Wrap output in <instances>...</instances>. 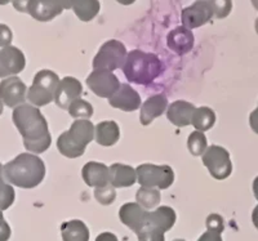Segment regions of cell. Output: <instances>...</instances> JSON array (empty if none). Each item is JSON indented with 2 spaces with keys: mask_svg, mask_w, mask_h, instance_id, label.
<instances>
[{
  "mask_svg": "<svg viewBox=\"0 0 258 241\" xmlns=\"http://www.w3.org/2000/svg\"><path fill=\"white\" fill-rule=\"evenodd\" d=\"M12 120L24 138V146L27 151L38 155L50 147L52 137L48 130V123L38 107L25 103L16 107Z\"/></svg>",
  "mask_w": 258,
  "mask_h": 241,
  "instance_id": "6da1fadb",
  "label": "cell"
},
{
  "mask_svg": "<svg viewBox=\"0 0 258 241\" xmlns=\"http://www.w3.org/2000/svg\"><path fill=\"white\" fill-rule=\"evenodd\" d=\"M4 180L20 188H35L45 177L44 162L35 153L24 152L4 165Z\"/></svg>",
  "mask_w": 258,
  "mask_h": 241,
  "instance_id": "7a4b0ae2",
  "label": "cell"
},
{
  "mask_svg": "<svg viewBox=\"0 0 258 241\" xmlns=\"http://www.w3.org/2000/svg\"><path fill=\"white\" fill-rule=\"evenodd\" d=\"M121 70L129 83L149 86L161 75L163 63L156 54L135 49L128 53Z\"/></svg>",
  "mask_w": 258,
  "mask_h": 241,
  "instance_id": "3957f363",
  "label": "cell"
},
{
  "mask_svg": "<svg viewBox=\"0 0 258 241\" xmlns=\"http://www.w3.org/2000/svg\"><path fill=\"white\" fill-rule=\"evenodd\" d=\"M96 127L88 119H77L70 129L62 133L57 139L59 153L69 159H77L84 155L85 148L94 139Z\"/></svg>",
  "mask_w": 258,
  "mask_h": 241,
  "instance_id": "277c9868",
  "label": "cell"
},
{
  "mask_svg": "<svg viewBox=\"0 0 258 241\" xmlns=\"http://www.w3.org/2000/svg\"><path fill=\"white\" fill-rule=\"evenodd\" d=\"M59 77L52 70H40L32 80V86L27 91V100L35 107H43L54 101L58 88Z\"/></svg>",
  "mask_w": 258,
  "mask_h": 241,
  "instance_id": "5b68a950",
  "label": "cell"
},
{
  "mask_svg": "<svg viewBox=\"0 0 258 241\" xmlns=\"http://www.w3.org/2000/svg\"><path fill=\"white\" fill-rule=\"evenodd\" d=\"M126 56H128V52L121 41L115 40V39L107 40L101 45L100 50L94 56L93 68L112 72L117 68H123Z\"/></svg>",
  "mask_w": 258,
  "mask_h": 241,
  "instance_id": "8992f818",
  "label": "cell"
},
{
  "mask_svg": "<svg viewBox=\"0 0 258 241\" xmlns=\"http://www.w3.org/2000/svg\"><path fill=\"white\" fill-rule=\"evenodd\" d=\"M137 182L142 187L167 190L174 182V172L169 165L141 164L136 169Z\"/></svg>",
  "mask_w": 258,
  "mask_h": 241,
  "instance_id": "52a82bcc",
  "label": "cell"
},
{
  "mask_svg": "<svg viewBox=\"0 0 258 241\" xmlns=\"http://www.w3.org/2000/svg\"><path fill=\"white\" fill-rule=\"evenodd\" d=\"M202 162L214 180L222 181L231 176L232 162L229 151L225 147H221L217 144L209 146L203 155Z\"/></svg>",
  "mask_w": 258,
  "mask_h": 241,
  "instance_id": "ba28073f",
  "label": "cell"
},
{
  "mask_svg": "<svg viewBox=\"0 0 258 241\" xmlns=\"http://www.w3.org/2000/svg\"><path fill=\"white\" fill-rule=\"evenodd\" d=\"M87 86L96 96L101 98H110L120 89L121 84L116 75L111 71L93 70L87 77Z\"/></svg>",
  "mask_w": 258,
  "mask_h": 241,
  "instance_id": "9c48e42d",
  "label": "cell"
},
{
  "mask_svg": "<svg viewBox=\"0 0 258 241\" xmlns=\"http://www.w3.org/2000/svg\"><path fill=\"white\" fill-rule=\"evenodd\" d=\"M27 91L25 83L18 76H11L2 80L0 83V100L6 106L16 107L24 105L27 97Z\"/></svg>",
  "mask_w": 258,
  "mask_h": 241,
  "instance_id": "30bf717a",
  "label": "cell"
},
{
  "mask_svg": "<svg viewBox=\"0 0 258 241\" xmlns=\"http://www.w3.org/2000/svg\"><path fill=\"white\" fill-rule=\"evenodd\" d=\"M26 66L24 52L18 48L9 47L0 49V79L17 76Z\"/></svg>",
  "mask_w": 258,
  "mask_h": 241,
  "instance_id": "8fae6325",
  "label": "cell"
},
{
  "mask_svg": "<svg viewBox=\"0 0 258 241\" xmlns=\"http://www.w3.org/2000/svg\"><path fill=\"white\" fill-rule=\"evenodd\" d=\"M212 17H214L213 11H212L208 2L207 0H197L195 3L191 4L190 7H186L182 11V26H185L188 30L198 29L203 25L208 24Z\"/></svg>",
  "mask_w": 258,
  "mask_h": 241,
  "instance_id": "7c38bea8",
  "label": "cell"
},
{
  "mask_svg": "<svg viewBox=\"0 0 258 241\" xmlns=\"http://www.w3.org/2000/svg\"><path fill=\"white\" fill-rule=\"evenodd\" d=\"M83 94L82 83L73 76H66L59 82L54 96V102L62 110L68 111L71 103Z\"/></svg>",
  "mask_w": 258,
  "mask_h": 241,
  "instance_id": "4fadbf2b",
  "label": "cell"
},
{
  "mask_svg": "<svg viewBox=\"0 0 258 241\" xmlns=\"http://www.w3.org/2000/svg\"><path fill=\"white\" fill-rule=\"evenodd\" d=\"M110 106L125 112H133L142 106L141 97L129 84H121L120 89L109 100Z\"/></svg>",
  "mask_w": 258,
  "mask_h": 241,
  "instance_id": "5bb4252c",
  "label": "cell"
},
{
  "mask_svg": "<svg viewBox=\"0 0 258 241\" xmlns=\"http://www.w3.org/2000/svg\"><path fill=\"white\" fill-rule=\"evenodd\" d=\"M63 12L59 0H31L29 6V15L40 22H49Z\"/></svg>",
  "mask_w": 258,
  "mask_h": 241,
  "instance_id": "9a60e30c",
  "label": "cell"
},
{
  "mask_svg": "<svg viewBox=\"0 0 258 241\" xmlns=\"http://www.w3.org/2000/svg\"><path fill=\"white\" fill-rule=\"evenodd\" d=\"M147 213L146 209L138 203H125L119 210V218L124 226L137 233L145 226Z\"/></svg>",
  "mask_w": 258,
  "mask_h": 241,
  "instance_id": "2e32d148",
  "label": "cell"
},
{
  "mask_svg": "<svg viewBox=\"0 0 258 241\" xmlns=\"http://www.w3.org/2000/svg\"><path fill=\"white\" fill-rule=\"evenodd\" d=\"M82 177L89 187H103L110 185V168L103 163L89 162L83 167Z\"/></svg>",
  "mask_w": 258,
  "mask_h": 241,
  "instance_id": "e0dca14e",
  "label": "cell"
},
{
  "mask_svg": "<svg viewBox=\"0 0 258 241\" xmlns=\"http://www.w3.org/2000/svg\"><path fill=\"white\" fill-rule=\"evenodd\" d=\"M194 34L185 26H178L173 29L167 36V45L176 54H186L194 48Z\"/></svg>",
  "mask_w": 258,
  "mask_h": 241,
  "instance_id": "ac0fdd59",
  "label": "cell"
},
{
  "mask_svg": "<svg viewBox=\"0 0 258 241\" xmlns=\"http://www.w3.org/2000/svg\"><path fill=\"white\" fill-rule=\"evenodd\" d=\"M168 109V100L164 94H155L147 98L141 106L140 121L142 125L147 127L156 118L161 116Z\"/></svg>",
  "mask_w": 258,
  "mask_h": 241,
  "instance_id": "d6986e66",
  "label": "cell"
},
{
  "mask_svg": "<svg viewBox=\"0 0 258 241\" xmlns=\"http://www.w3.org/2000/svg\"><path fill=\"white\" fill-rule=\"evenodd\" d=\"M176 218L174 209H172L170 206H159L154 212L147 213L145 226L153 227V228H156L165 233L173 228L174 223H176Z\"/></svg>",
  "mask_w": 258,
  "mask_h": 241,
  "instance_id": "ffe728a7",
  "label": "cell"
},
{
  "mask_svg": "<svg viewBox=\"0 0 258 241\" xmlns=\"http://www.w3.org/2000/svg\"><path fill=\"white\" fill-rule=\"evenodd\" d=\"M197 107L187 101H174L168 106L167 119L170 123L178 128H183L190 125L192 120V115Z\"/></svg>",
  "mask_w": 258,
  "mask_h": 241,
  "instance_id": "44dd1931",
  "label": "cell"
},
{
  "mask_svg": "<svg viewBox=\"0 0 258 241\" xmlns=\"http://www.w3.org/2000/svg\"><path fill=\"white\" fill-rule=\"evenodd\" d=\"M137 183V172L135 168L115 163L110 167V185L115 188L132 187Z\"/></svg>",
  "mask_w": 258,
  "mask_h": 241,
  "instance_id": "7402d4cb",
  "label": "cell"
},
{
  "mask_svg": "<svg viewBox=\"0 0 258 241\" xmlns=\"http://www.w3.org/2000/svg\"><path fill=\"white\" fill-rule=\"evenodd\" d=\"M120 138V128L114 120L101 121L96 125L94 139L103 147H111Z\"/></svg>",
  "mask_w": 258,
  "mask_h": 241,
  "instance_id": "603a6c76",
  "label": "cell"
},
{
  "mask_svg": "<svg viewBox=\"0 0 258 241\" xmlns=\"http://www.w3.org/2000/svg\"><path fill=\"white\" fill-rule=\"evenodd\" d=\"M62 241H89V229L80 219L63 222L61 224Z\"/></svg>",
  "mask_w": 258,
  "mask_h": 241,
  "instance_id": "cb8c5ba5",
  "label": "cell"
},
{
  "mask_svg": "<svg viewBox=\"0 0 258 241\" xmlns=\"http://www.w3.org/2000/svg\"><path fill=\"white\" fill-rule=\"evenodd\" d=\"M100 0H75L73 11L83 22H89L100 13Z\"/></svg>",
  "mask_w": 258,
  "mask_h": 241,
  "instance_id": "d4e9b609",
  "label": "cell"
},
{
  "mask_svg": "<svg viewBox=\"0 0 258 241\" xmlns=\"http://www.w3.org/2000/svg\"><path fill=\"white\" fill-rule=\"evenodd\" d=\"M214 124H216V114L213 110L207 106H202L195 110L191 120V125L195 128V130L204 133L212 129Z\"/></svg>",
  "mask_w": 258,
  "mask_h": 241,
  "instance_id": "484cf974",
  "label": "cell"
},
{
  "mask_svg": "<svg viewBox=\"0 0 258 241\" xmlns=\"http://www.w3.org/2000/svg\"><path fill=\"white\" fill-rule=\"evenodd\" d=\"M136 200L146 210L156 208L161 200L160 190L153 187H142L141 186V188L136 192Z\"/></svg>",
  "mask_w": 258,
  "mask_h": 241,
  "instance_id": "4316f807",
  "label": "cell"
},
{
  "mask_svg": "<svg viewBox=\"0 0 258 241\" xmlns=\"http://www.w3.org/2000/svg\"><path fill=\"white\" fill-rule=\"evenodd\" d=\"M3 169L4 165H2V163H0V210H7L15 203L16 192L13 186L7 183L4 180Z\"/></svg>",
  "mask_w": 258,
  "mask_h": 241,
  "instance_id": "83f0119b",
  "label": "cell"
},
{
  "mask_svg": "<svg viewBox=\"0 0 258 241\" xmlns=\"http://www.w3.org/2000/svg\"><path fill=\"white\" fill-rule=\"evenodd\" d=\"M187 148L192 156H202L208 148L207 144V137L203 132L195 130L191 133L187 138Z\"/></svg>",
  "mask_w": 258,
  "mask_h": 241,
  "instance_id": "f1b7e54d",
  "label": "cell"
},
{
  "mask_svg": "<svg viewBox=\"0 0 258 241\" xmlns=\"http://www.w3.org/2000/svg\"><path fill=\"white\" fill-rule=\"evenodd\" d=\"M68 111L74 119H88L89 120L93 115V106L88 101L78 98L71 103Z\"/></svg>",
  "mask_w": 258,
  "mask_h": 241,
  "instance_id": "f546056e",
  "label": "cell"
},
{
  "mask_svg": "<svg viewBox=\"0 0 258 241\" xmlns=\"http://www.w3.org/2000/svg\"><path fill=\"white\" fill-rule=\"evenodd\" d=\"M94 199H96L101 205H111L116 199V192L115 187L111 185L103 186V187L94 188Z\"/></svg>",
  "mask_w": 258,
  "mask_h": 241,
  "instance_id": "4dcf8cb0",
  "label": "cell"
},
{
  "mask_svg": "<svg viewBox=\"0 0 258 241\" xmlns=\"http://www.w3.org/2000/svg\"><path fill=\"white\" fill-rule=\"evenodd\" d=\"M213 11V16L218 20H223L231 13L232 0H207Z\"/></svg>",
  "mask_w": 258,
  "mask_h": 241,
  "instance_id": "1f68e13d",
  "label": "cell"
},
{
  "mask_svg": "<svg viewBox=\"0 0 258 241\" xmlns=\"http://www.w3.org/2000/svg\"><path fill=\"white\" fill-rule=\"evenodd\" d=\"M136 235H137L138 241H165L164 232H161V231L156 228H153V227L145 226Z\"/></svg>",
  "mask_w": 258,
  "mask_h": 241,
  "instance_id": "d6a6232c",
  "label": "cell"
},
{
  "mask_svg": "<svg viewBox=\"0 0 258 241\" xmlns=\"http://www.w3.org/2000/svg\"><path fill=\"white\" fill-rule=\"evenodd\" d=\"M206 226L208 231L222 233L223 229H225V221H223V218L221 217L220 214H217V213H212V214H209L208 217H207Z\"/></svg>",
  "mask_w": 258,
  "mask_h": 241,
  "instance_id": "836d02e7",
  "label": "cell"
},
{
  "mask_svg": "<svg viewBox=\"0 0 258 241\" xmlns=\"http://www.w3.org/2000/svg\"><path fill=\"white\" fill-rule=\"evenodd\" d=\"M13 40L12 30L9 29L7 25L0 24V48H6L11 45Z\"/></svg>",
  "mask_w": 258,
  "mask_h": 241,
  "instance_id": "e575fe53",
  "label": "cell"
},
{
  "mask_svg": "<svg viewBox=\"0 0 258 241\" xmlns=\"http://www.w3.org/2000/svg\"><path fill=\"white\" fill-rule=\"evenodd\" d=\"M11 227L4 219L3 210H0V241H8L11 237Z\"/></svg>",
  "mask_w": 258,
  "mask_h": 241,
  "instance_id": "d590c367",
  "label": "cell"
},
{
  "mask_svg": "<svg viewBox=\"0 0 258 241\" xmlns=\"http://www.w3.org/2000/svg\"><path fill=\"white\" fill-rule=\"evenodd\" d=\"M31 0H12V6L21 13H29V6Z\"/></svg>",
  "mask_w": 258,
  "mask_h": 241,
  "instance_id": "8d00e7d4",
  "label": "cell"
},
{
  "mask_svg": "<svg viewBox=\"0 0 258 241\" xmlns=\"http://www.w3.org/2000/svg\"><path fill=\"white\" fill-rule=\"evenodd\" d=\"M198 241H223V240L221 233L212 232V231H208V229H207L206 232L203 233V235L198 238Z\"/></svg>",
  "mask_w": 258,
  "mask_h": 241,
  "instance_id": "74e56055",
  "label": "cell"
},
{
  "mask_svg": "<svg viewBox=\"0 0 258 241\" xmlns=\"http://www.w3.org/2000/svg\"><path fill=\"white\" fill-rule=\"evenodd\" d=\"M249 125L252 130L258 134V106L257 109L253 110L249 115Z\"/></svg>",
  "mask_w": 258,
  "mask_h": 241,
  "instance_id": "f35d334b",
  "label": "cell"
},
{
  "mask_svg": "<svg viewBox=\"0 0 258 241\" xmlns=\"http://www.w3.org/2000/svg\"><path fill=\"white\" fill-rule=\"evenodd\" d=\"M96 241H119L112 232H102L96 237Z\"/></svg>",
  "mask_w": 258,
  "mask_h": 241,
  "instance_id": "ab89813d",
  "label": "cell"
},
{
  "mask_svg": "<svg viewBox=\"0 0 258 241\" xmlns=\"http://www.w3.org/2000/svg\"><path fill=\"white\" fill-rule=\"evenodd\" d=\"M252 222H253V224H254L255 228L258 229V205L255 206L254 209H253V212H252Z\"/></svg>",
  "mask_w": 258,
  "mask_h": 241,
  "instance_id": "60d3db41",
  "label": "cell"
},
{
  "mask_svg": "<svg viewBox=\"0 0 258 241\" xmlns=\"http://www.w3.org/2000/svg\"><path fill=\"white\" fill-rule=\"evenodd\" d=\"M62 4V7H63V9H71L74 6V2L75 0H59Z\"/></svg>",
  "mask_w": 258,
  "mask_h": 241,
  "instance_id": "b9f144b4",
  "label": "cell"
},
{
  "mask_svg": "<svg viewBox=\"0 0 258 241\" xmlns=\"http://www.w3.org/2000/svg\"><path fill=\"white\" fill-rule=\"evenodd\" d=\"M253 194H254V197H255V200L258 201V176L255 177L254 181H253Z\"/></svg>",
  "mask_w": 258,
  "mask_h": 241,
  "instance_id": "7bdbcfd3",
  "label": "cell"
},
{
  "mask_svg": "<svg viewBox=\"0 0 258 241\" xmlns=\"http://www.w3.org/2000/svg\"><path fill=\"white\" fill-rule=\"evenodd\" d=\"M119 4H123V6H131L136 2V0H116Z\"/></svg>",
  "mask_w": 258,
  "mask_h": 241,
  "instance_id": "ee69618b",
  "label": "cell"
},
{
  "mask_svg": "<svg viewBox=\"0 0 258 241\" xmlns=\"http://www.w3.org/2000/svg\"><path fill=\"white\" fill-rule=\"evenodd\" d=\"M250 3H252L253 8H254L255 11H258V0H250Z\"/></svg>",
  "mask_w": 258,
  "mask_h": 241,
  "instance_id": "f6af8a7d",
  "label": "cell"
},
{
  "mask_svg": "<svg viewBox=\"0 0 258 241\" xmlns=\"http://www.w3.org/2000/svg\"><path fill=\"white\" fill-rule=\"evenodd\" d=\"M9 2H12V0H0V6H6Z\"/></svg>",
  "mask_w": 258,
  "mask_h": 241,
  "instance_id": "bcb514c9",
  "label": "cell"
},
{
  "mask_svg": "<svg viewBox=\"0 0 258 241\" xmlns=\"http://www.w3.org/2000/svg\"><path fill=\"white\" fill-rule=\"evenodd\" d=\"M3 107H4V103H3V101L0 100V115L3 114Z\"/></svg>",
  "mask_w": 258,
  "mask_h": 241,
  "instance_id": "7dc6e473",
  "label": "cell"
},
{
  "mask_svg": "<svg viewBox=\"0 0 258 241\" xmlns=\"http://www.w3.org/2000/svg\"><path fill=\"white\" fill-rule=\"evenodd\" d=\"M254 29H255V33L258 34V18L255 20V22H254Z\"/></svg>",
  "mask_w": 258,
  "mask_h": 241,
  "instance_id": "c3c4849f",
  "label": "cell"
},
{
  "mask_svg": "<svg viewBox=\"0 0 258 241\" xmlns=\"http://www.w3.org/2000/svg\"><path fill=\"white\" fill-rule=\"evenodd\" d=\"M173 241H186V240H185V238H174Z\"/></svg>",
  "mask_w": 258,
  "mask_h": 241,
  "instance_id": "681fc988",
  "label": "cell"
}]
</instances>
